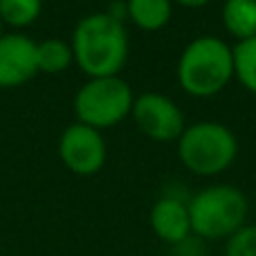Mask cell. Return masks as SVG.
<instances>
[{"label": "cell", "instance_id": "6", "mask_svg": "<svg viewBox=\"0 0 256 256\" xmlns=\"http://www.w3.org/2000/svg\"><path fill=\"white\" fill-rule=\"evenodd\" d=\"M130 115L135 126L158 144L178 142V137L186 128L182 108L162 92H144L135 97Z\"/></svg>", "mask_w": 256, "mask_h": 256}, {"label": "cell", "instance_id": "17", "mask_svg": "<svg viewBox=\"0 0 256 256\" xmlns=\"http://www.w3.org/2000/svg\"><path fill=\"white\" fill-rule=\"evenodd\" d=\"M173 4H180V7H186V9H200L204 4H209L212 0H171Z\"/></svg>", "mask_w": 256, "mask_h": 256}, {"label": "cell", "instance_id": "1", "mask_svg": "<svg viewBox=\"0 0 256 256\" xmlns=\"http://www.w3.org/2000/svg\"><path fill=\"white\" fill-rule=\"evenodd\" d=\"M74 63L88 79L120 76L128 61L130 40L124 22L115 20L106 12L88 14L76 22L72 32Z\"/></svg>", "mask_w": 256, "mask_h": 256}, {"label": "cell", "instance_id": "8", "mask_svg": "<svg viewBox=\"0 0 256 256\" xmlns=\"http://www.w3.org/2000/svg\"><path fill=\"white\" fill-rule=\"evenodd\" d=\"M189 198L191 196H184V191H176L173 186H168L150 207V230L168 248L194 236L189 218Z\"/></svg>", "mask_w": 256, "mask_h": 256}, {"label": "cell", "instance_id": "11", "mask_svg": "<svg viewBox=\"0 0 256 256\" xmlns=\"http://www.w3.org/2000/svg\"><path fill=\"white\" fill-rule=\"evenodd\" d=\"M220 22L236 40H248L256 36V0H225Z\"/></svg>", "mask_w": 256, "mask_h": 256}, {"label": "cell", "instance_id": "15", "mask_svg": "<svg viewBox=\"0 0 256 256\" xmlns=\"http://www.w3.org/2000/svg\"><path fill=\"white\" fill-rule=\"evenodd\" d=\"M222 256H256V225H245L227 238Z\"/></svg>", "mask_w": 256, "mask_h": 256}, {"label": "cell", "instance_id": "16", "mask_svg": "<svg viewBox=\"0 0 256 256\" xmlns=\"http://www.w3.org/2000/svg\"><path fill=\"white\" fill-rule=\"evenodd\" d=\"M173 256H207V250H204V240L196 238V236H189L186 240L173 245Z\"/></svg>", "mask_w": 256, "mask_h": 256}, {"label": "cell", "instance_id": "18", "mask_svg": "<svg viewBox=\"0 0 256 256\" xmlns=\"http://www.w3.org/2000/svg\"><path fill=\"white\" fill-rule=\"evenodd\" d=\"M0 36H2V22H0Z\"/></svg>", "mask_w": 256, "mask_h": 256}, {"label": "cell", "instance_id": "13", "mask_svg": "<svg viewBox=\"0 0 256 256\" xmlns=\"http://www.w3.org/2000/svg\"><path fill=\"white\" fill-rule=\"evenodd\" d=\"M234 79L256 94V36L234 45Z\"/></svg>", "mask_w": 256, "mask_h": 256}, {"label": "cell", "instance_id": "14", "mask_svg": "<svg viewBox=\"0 0 256 256\" xmlns=\"http://www.w3.org/2000/svg\"><path fill=\"white\" fill-rule=\"evenodd\" d=\"M43 0H0V22L12 27H30L40 16Z\"/></svg>", "mask_w": 256, "mask_h": 256}, {"label": "cell", "instance_id": "12", "mask_svg": "<svg viewBox=\"0 0 256 256\" xmlns=\"http://www.w3.org/2000/svg\"><path fill=\"white\" fill-rule=\"evenodd\" d=\"M72 63H74V54H72L70 43H66L61 38H48L36 43V66H38V72L58 74V72H66Z\"/></svg>", "mask_w": 256, "mask_h": 256}, {"label": "cell", "instance_id": "2", "mask_svg": "<svg viewBox=\"0 0 256 256\" xmlns=\"http://www.w3.org/2000/svg\"><path fill=\"white\" fill-rule=\"evenodd\" d=\"M176 79L189 97H216L234 79V48L218 36H198L178 56Z\"/></svg>", "mask_w": 256, "mask_h": 256}, {"label": "cell", "instance_id": "9", "mask_svg": "<svg viewBox=\"0 0 256 256\" xmlns=\"http://www.w3.org/2000/svg\"><path fill=\"white\" fill-rule=\"evenodd\" d=\"M38 72L36 43L25 34L0 36V88H18Z\"/></svg>", "mask_w": 256, "mask_h": 256}, {"label": "cell", "instance_id": "4", "mask_svg": "<svg viewBox=\"0 0 256 256\" xmlns=\"http://www.w3.org/2000/svg\"><path fill=\"white\" fill-rule=\"evenodd\" d=\"M178 160L194 176L212 178L234 164L238 155V140L220 122H194L186 124L176 142Z\"/></svg>", "mask_w": 256, "mask_h": 256}, {"label": "cell", "instance_id": "3", "mask_svg": "<svg viewBox=\"0 0 256 256\" xmlns=\"http://www.w3.org/2000/svg\"><path fill=\"white\" fill-rule=\"evenodd\" d=\"M248 196L234 184H209L189 198L191 234L200 240H227L248 225Z\"/></svg>", "mask_w": 256, "mask_h": 256}, {"label": "cell", "instance_id": "10", "mask_svg": "<svg viewBox=\"0 0 256 256\" xmlns=\"http://www.w3.org/2000/svg\"><path fill=\"white\" fill-rule=\"evenodd\" d=\"M124 2L128 20L142 32H160L171 22V0H124Z\"/></svg>", "mask_w": 256, "mask_h": 256}, {"label": "cell", "instance_id": "5", "mask_svg": "<svg viewBox=\"0 0 256 256\" xmlns=\"http://www.w3.org/2000/svg\"><path fill=\"white\" fill-rule=\"evenodd\" d=\"M132 102V88L122 76L88 79L74 94V115L79 124L104 130L122 124L130 115Z\"/></svg>", "mask_w": 256, "mask_h": 256}, {"label": "cell", "instance_id": "7", "mask_svg": "<svg viewBox=\"0 0 256 256\" xmlns=\"http://www.w3.org/2000/svg\"><path fill=\"white\" fill-rule=\"evenodd\" d=\"M106 142L102 130L86 124H72L58 140V158L74 176H94L106 164Z\"/></svg>", "mask_w": 256, "mask_h": 256}]
</instances>
